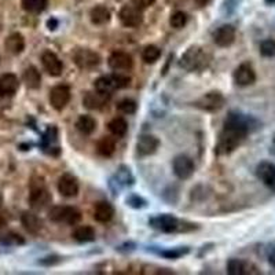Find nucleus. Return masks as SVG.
<instances>
[{
	"label": "nucleus",
	"mask_w": 275,
	"mask_h": 275,
	"mask_svg": "<svg viewBox=\"0 0 275 275\" xmlns=\"http://www.w3.org/2000/svg\"><path fill=\"white\" fill-rule=\"evenodd\" d=\"M73 238L78 242H92L95 240V230L91 226H80L73 231Z\"/></svg>",
	"instance_id": "obj_28"
},
{
	"label": "nucleus",
	"mask_w": 275,
	"mask_h": 275,
	"mask_svg": "<svg viewBox=\"0 0 275 275\" xmlns=\"http://www.w3.org/2000/svg\"><path fill=\"white\" fill-rule=\"evenodd\" d=\"M172 168H173V173H175L179 179H182V181H186V179L193 176V160L186 157V155H178V157H175L173 163H172Z\"/></svg>",
	"instance_id": "obj_8"
},
{
	"label": "nucleus",
	"mask_w": 275,
	"mask_h": 275,
	"mask_svg": "<svg viewBox=\"0 0 275 275\" xmlns=\"http://www.w3.org/2000/svg\"><path fill=\"white\" fill-rule=\"evenodd\" d=\"M209 64V55L201 47H190L183 54L181 65L189 72H197L206 68Z\"/></svg>",
	"instance_id": "obj_3"
},
{
	"label": "nucleus",
	"mask_w": 275,
	"mask_h": 275,
	"mask_svg": "<svg viewBox=\"0 0 275 275\" xmlns=\"http://www.w3.org/2000/svg\"><path fill=\"white\" fill-rule=\"evenodd\" d=\"M267 3H270V5H275V0H267Z\"/></svg>",
	"instance_id": "obj_45"
},
{
	"label": "nucleus",
	"mask_w": 275,
	"mask_h": 275,
	"mask_svg": "<svg viewBox=\"0 0 275 275\" xmlns=\"http://www.w3.org/2000/svg\"><path fill=\"white\" fill-rule=\"evenodd\" d=\"M212 0H195V3H197L198 6H206L211 3Z\"/></svg>",
	"instance_id": "obj_43"
},
{
	"label": "nucleus",
	"mask_w": 275,
	"mask_h": 275,
	"mask_svg": "<svg viewBox=\"0 0 275 275\" xmlns=\"http://www.w3.org/2000/svg\"><path fill=\"white\" fill-rule=\"evenodd\" d=\"M109 66H110L114 72H119V73L128 72L133 66L132 56L124 51L113 52L110 58H109Z\"/></svg>",
	"instance_id": "obj_12"
},
{
	"label": "nucleus",
	"mask_w": 275,
	"mask_h": 275,
	"mask_svg": "<svg viewBox=\"0 0 275 275\" xmlns=\"http://www.w3.org/2000/svg\"><path fill=\"white\" fill-rule=\"evenodd\" d=\"M259 123L256 119L240 112H230L224 121V127L219 135V142L216 145L218 154H230L245 141L248 133L253 129L259 128Z\"/></svg>",
	"instance_id": "obj_1"
},
{
	"label": "nucleus",
	"mask_w": 275,
	"mask_h": 275,
	"mask_svg": "<svg viewBox=\"0 0 275 275\" xmlns=\"http://www.w3.org/2000/svg\"><path fill=\"white\" fill-rule=\"evenodd\" d=\"M25 48V39L21 33H13L10 34L9 37L6 39V50L13 54V55H18L21 54Z\"/></svg>",
	"instance_id": "obj_22"
},
{
	"label": "nucleus",
	"mask_w": 275,
	"mask_h": 275,
	"mask_svg": "<svg viewBox=\"0 0 275 275\" xmlns=\"http://www.w3.org/2000/svg\"><path fill=\"white\" fill-rule=\"evenodd\" d=\"M114 215V209L113 206L106 201L98 202L94 208V219L99 223H108L110 222Z\"/></svg>",
	"instance_id": "obj_21"
},
{
	"label": "nucleus",
	"mask_w": 275,
	"mask_h": 275,
	"mask_svg": "<svg viewBox=\"0 0 275 275\" xmlns=\"http://www.w3.org/2000/svg\"><path fill=\"white\" fill-rule=\"evenodd\" d=\"M155 0H132L133 6H136L139 9H146V7H150V6L154 5Z\"/></svg>",
	"instance_id": "obj_42"
},
{
	"label": "nucleus",
	"mask_w": 275,
	"mask_h": 275,
	"mask_svg": "<svg viewBox=\"0 0 275 275\" xmlns=\"http://www.w3.org/2000/svg\"><path fill=\"white\" fill-rule=\"evenodd\" d=\"M250 266L241 259H230L227 263V272L230 275L249 274Z\"/></svg>",
	"instance_id": "obj_26"
},
{
	"label": "nucleus",
	"mask_w": 275,
	"mask_h": 275,
	"mask_svg": "<svg viewBox=\"0 0 275 275\" xmlns=\"http://www.w3.org/2000/svg\"><path fill=\"white\" fill-rule=\"evenodd\" d=\"M76 127L84 135H90L95 131L96 128V121H95L94 117L91 116H80L78 117L77 123H76Z\"/></svg>",
	"instance_id": "obj_30"
},
{
	"label": "nucleus",
	"mask_w": 275,
	"mask_h": 275,
	"mask_svg": "<svg viewBox=\"0 0 275 275\" xmlns=\"http://www.w3.org/2000/svg\"><path fill=\"white\" fill-rule=\"evenodd\" d=\"M98 153L103 157H110L116 150V141L110 136H103L98 142Z\"/></svg>",
	"instance_id": "obj_29"
},
{
	"label": "nucleus",
	"mask_w": 275,
	"mask_h": 275,
	"mask_svg": "<svg viewBox=\"0 0 275 275\" xmlns=\"http://www.w3.org/2000/svg\"><path fill=\"white\" fill-rule=\"evenodd\" d=\"M58 135H56V128L55 127H50L47 129V132L44 135V147L46 149H56L58 150V147L52 146V143L58 142Z\"/></svg>",
	"instance_id": "obj_36"
},
{
	"label": "nucleus",
	"mask_w": 275,
	"mask_h": 275,
	"mask_svg": "<svg viewBox=\"0 0 275 275\" xmlns=\"http://www.w3.org/2000/svg\"><path fill=\"white\" fill-rule=\"evenodd\" d=\"M58 190H60V193L62 194L64 197H76L78 193L77 179H76L73 175L65 173V175H62V176L60 178V181H58Z\"/></svg>",
	"instance_id": "obj_16"
},
{
	"label": "nucleus",
	"mask_w": 275,
	"mask_h": 275,
	"mask_svg": "<svg viewBox=\"0 0 275 275\" xmlns=\"http://www.w3.org/2000/svg\"><path fill=\"white\" fill-rule=\"evenodd\" d=\"M19 88L18 77L13 73H5L0 76V96H11Z\"/></svg>",
	"instance_id": "obj_18"
},
{
	"label": "nucleus",
	"mask_w": 275,
	"mask_h": 275,
	"mask_svg": "<svg viewBox=\"0 0 275 275\" xmlns=\"http://www.w3.org/2000/svg\"><path fill=\"white\" fill-rule=\"evenodd\" d=\"M24 82L29 88L32 90H37L42 84V76H40V72L34 66H29V68L25 69L24 72Z\"/></svg>",
	"instance_id": "obj_25"
},
{
	"label": "nucleus",
	"mask_w": 275,
	"mask_h": 275,
	"mask_svg": "<svg viewBox=\"0 0 275 275\" xmlns=\"http://www.w3.org/2000/svg\"><path fill=\"white\" fill-rule=\"evenodd\" d=\"M149 224L151 227L159 230L161 232H176V231H187V230H193V224H187L186 222L176 219L172 215H157L149 220Z\"/></svg>",
	"instance_id": "obj_2"
},
{
	"label": "nucleus",
	"mask_w": 275,
	"mask_h": 275,
	"mask_svg": "<svg viewBox=\"0 0 275 275\" xmlns=\"http://www.w3.org/2000/svg\"><path fill=\"white\" fill-rule=\"evenodd\" d=\"M235 40V28L232 25H222L213 32V42L219 47H228Z\"/></svg>",
	"instance_id": "obj_15"
},
{
	"label": "nucleus",
	"mask_w": 275,
	"mask_h": 275,
	"mask_svg": "<svg viewBox=\"0 0 275 275\" xmlns=\"http://www.w3.org/2000/svg\"><path fill=\"white\" fill-rule=\"evenodd\" d=\"M234 82L237 86L248 87L256 82V73L249 64H241L234 72Z\"/></svg>",
	"instance_id": "obj_13"
},
{
	"label": "nucleus",
	"mask_w": 275,
	"mask_h": 275,
	"mask_svg": "<svg viewBox=\"0 0 275 275\" xmlns=\"http://www.w3.org/2000/svg\"><path fill=\"white\" fill-rule=\"evenodd\" d=\"M256 175L264 185L275 193V164L271 161H262L256 168Z\"/></svg>",
	"instance_id": "obj_10"
},
{
	"label": "nucleus",
	"mask_w": 275,
	"mask_h": 275,
	"mask_svg": "<svg viewBox=\"0 0 275 275\" xmlns=\"http://www.w3.org/2000/svg\"><path fill=\"white\" fill-rule=\"evenodd\" d=\"M29 201L34 209H43L51 202V194L48 193L43 179L39 178L37 181H33L30 183Z\"/></svg>",
	"instance_id": "obj_5"
},
{
	"label": "nucleus",
	"mask_w": 275,
	"mask_h": 275,
	"mask_svg": "<svg viewBox=\"0 0 275 275\" xmlns=\"http://www.w3.org/2000/svg\"><path fill=\"white\" fill-rule=\"evenodd\" d=\"M91 21L95 25H103L110 19V11H109L105 6H95L94 9L91 10Z\"/></svg>",
	"instance_id": "obj_27"
},
{
	"label": "nucleus",
	"mask_w": 275,
	"mask_h": 275,
	"mask_svg": "<svg viewBox=\"0 0 275 275\" xmlns=\"http://www.w3.org/2000/svg\"><path fill=\"white\" fill-rule=\"evenodd\" d=\"M160 56H161V50L159 47H155V46H147L143 50L142 58L147 64H154L155 61H159Z\"/></svg>",
	"instance_id": "obj_33"
},
{
	"label": "nucleus",
	"mask_w": 275,
	"mask_h": 275,
	"mask_svg": "<svg viewBox=\"0 0 275 275\" xmlns=\"http://www.w3.org/2000/svg\"><path fill=\"white\" fill-rule=\"evenodd\" d=\"M169 24L175 29H182L187 24V15L183 11H176V13L172 14L171 18H169Z\"/></svg>",
	"instance_id": "obj_34"
},
{
	"label": "nucleus",
	"mask_w": 275,
	"mask_h": 275,
	"mask_svg": "<svg viewBox=\"0 0 275 275\" xmlns=\"http://www.w3.org/2000/svg\"><path fill=\"white\" fill-rule=\"evenodd\" d=\"M6 224V220H5V218H3V216L0 215V228L3 227V226H5Z\"/></svg>",
	"instance_id": "obj_44"
},
{
	"label": "nucleus",
	"mask_w": 275,
	"mask_h": 275,
	"mask_svg": "<svg viewBox=\"0 0 275 275\" xmlns=\"http://www.w3.org/2000/svg\"><path fill=\"white\" fill-rule=\"evenodd\" d=\"M48 218L55 223L76 224L82 219V213L73 206H54L48 213Z\"/></svg>",
	"instance_id": "obj_6"
},
{
	"label": "nucleus",
	"mask_w": 275,
	"mask_h": 275,
	"mask_svg": "<svg viewBox=\"0 0 275 275\" xmlns=\"http://www.w3.org/2000/svg\"><path fill=\"white\" fill-rule=\"evenodd\" d=\"M267 258H268V263L271 264V267L275 268V242L270 244L267 248Z\"/></svg>",
	"instance_id": "obj_41"
},
{
	"label": "nucleus",
	"mask_w": 275,
	"mask_h": 275,
	"mask_svg": "<svg viewBox=\"0 0 275 275\" xmlns=\"http://www.w3.org/2000/svg\"><path fill=\"white\" fill-rule=\"evenodd\" d=\"M120 19L124 26L136 28L142 24L143 14L136 6H124L120 11Z\"/></svg>",
	"instance_id": "obj_11"
},
{
	"label": "nucleus",
	"mask_w": 275,
	"mask_h": 275,
	"mask_svg": "<svg viewBox=\"0 0 275 275\" xmlns=\"http://www.w3.org/2000/svg\"><path fill=\"white\" fill-rule=\"evenodd\" d=\"M224 105V96L220 92H208V94L202 95L201 98L195 102V106L206 112H216L219 109L223 108Z\"/></svg>",
	"instance_id": "obj_7"
},
{
	"label": "nucleus",
	"mask_w": 275,
	"mask_h": 275,
	"mask_svg": "<svg viewBox=\"0 0 275 275\" xmlns=\"http://www.w3.org/2000/svg\"><path fill=\"white\" fill-rule=\"evenodd\" d=\"M129 82H131V78L117 72V73L114 74H109V76L99 77L98 80L95 82V90L102 92V94L110 95L113 91L128 87Z\"/></svg>",
	"instance_id": "obj_4"
},
{
	"label": "nucleus",
	"mask_w": 275,
	"mask_h": 275,
	"mask_svg": "<svg viewBox=\"0 0 275 275\" xmlns=\"http://www.w3.org/2000/svg\"><path fill=\"white\" fill-rule=\"evenodd\" d=\"M272 151H274V153H275V141H274V150H272Z\"/></svg>",
	"instance_id": "obj_46"
},
{
	"label": "nucleus",
	"mask_w": 275,
	"mask_h": 275,
	"mask_svg": "<svg viewBox=\"0 0 275 275\" xmlns=\"http://www.w3.org/2000/svg\"><path fill=\"white\" fill-rule=\"evenodd\" d=\"M189 252V249L187 248H175V249H165V250H160L159 254H161V256H164V258L167 259H178L181 258V256H183V254H186Z\"/></svg>",
	"instance_id": "obj_38"
},
{
	"label": "nucleus",
	"mask_w": 275,
	"mask_h": 275,
	"mask_svg": "<svg viewBox=\"0 0 275 275\" xmlns=\"http://www.w3.org/2000/svg\"><path fill=\"white\" fill-rule=\"evenodd\" d=\"M2 242H5L7 245H22L25 241L22 238L21 235H18V234H9V235H6Z\"/></svg>",
	"instance_id": "obj_40"
},
{
	"label": "nucleus",
	"mask_w": 275,
	"mask_h": 275,
	"mask_svg": "<svg viewBox=\"0 0 275 275\" xmlns=\"http://www.w3.org/2000/svg\"><path fill=\"white\" fill-rule=\"evenodd\" d=\"M260 54L266 58H271L275 55V40L267 39L260 44Z\"/></svg>",
	"instance_id": "obj_35"
},
{
	"label": "nucleus",
	"mask_w": 275,
	"mask_h": 275,
	"mask_svg": "<svg viewBox=\"0 0 275 275\" xmlns=\"http://www.w3.org/2000/svg\"><path fill=\"white\" fill-rule=\"evenodd\" d=\"M21 220L24 227L29 232H32V234H37L43 228V222L39 219V216H36L34 213H30V212H25L22 215Z\"/></svg>",
	"instance_id": "obj_23"
},
{
	"label": "nucleus",
	"mask_w": 275,
	"mask_h": 275,
	"mask_svg": "<svg viewBox=\"0 0 275 275\" xmlns=\"http://www.w3.org/2000/svg\"><path fill=\"white\" fill-rule=\"evenodd\" d=\"M109 129H110V132H112L114 136L121 138L127 133L128 124H127V121H125L123 117H116V119H113V120L109 123Z\"/></svg>",
	"instance_id": "obj_31"
},
{
	"label": "nucleus",
	"mask_w": 275,
	"mask_h": 275,
	"mask_svg": "<svg viewBox=\"0 0 275 275\" xmlns=\"http://www.w3.org/2000/svg\"><path fill=\"white\" fill-rule=\"evenodd\" d=\"M70 101V90L66 86H56L50 91V102L52 108L62 110Z\"/></svg>",
	"instance_id": "obj_14"
},
{
	"label": "nucleus",
	"mask_w": 275,
	"mask_h": 275,
	"mask_svg": "<svg viewBox=\"0 0 275 275\" xmlns=\"http://www.w3.org/2000/svg\"><path fill=\"white\" fill-rule=\"evenodd\" d=\"M127 205L132 206V208H143V206H146V201L142 197L132 194L127 198Z\"/></svg>",
	"instance_id": "obj_39"
},
{
	"label": "nucleus",
	"mask_w": 275,
	"mask_h": 275,
	"mask_svg": "<svg viewBox=\"0 0 275 275\" xmlns=\"http://www.w3.org/2000/svg\"><path fill=\"white\" fill-rule=\"evenodd\" d=\"M159 139L153 135H142L136 143V151L139 155H150L159 149Z\"/></svg>",
	"instance_id": "obj_17"
},
{
	"label": "nucleus",
	"mask_w": 275,
	"mask_h": 275,
	"mask_svg": "<svg viewBox=\"0 0 275 275\" xmlns=\"http://www.w3.org/2000/svg\"><path fill=\"white\" fill-rule=\"evenodd\" d=\"M119 110L125 114H132V113L136 112V102L132 101V99H123L120 103H119Z\"/></svg>",
	"instance_id": "obj_37"
},
{
	"label": "nucleus",
	"mask_w": 275,
	"mask_h": 275,
	"mask_svg": "<svg viewBox=\"0 0 275 275\" xmlns=\"http://www.w3.org/2000/svg\"><path fill=\"white\" fill-rule=\"evenodd\" d=\"M48 5V0H22V7L28 13H42L46 10Z\"/></svg>",
	"instance_id": "obj_32"
},
{
	"label": "nucleus",
	"mask_w": 275,
	"mask_h": 275,
	"mask_svg": "<svg viewBox=\"0 0 275 275\" xmlns=\"http://www.w3.org/2000/svg\"><path fill=\"white\" fill-rule=\"evenodd\" d=\"M42 62H43V66L47 70V73L51 76H60L64 70V65L54 52H44L42 55Z\"/></svg>",
	"instance_id": "obj_19"
},
{
	"label": "nucleus",
	"mask_w": 275,
	"mask_h": 275,
	"mask_svg": "<svg viewBox=\"0 0 275 275\" xmlns=\"http://www.w3.org/2000/svg\"><path fill=\"white\" fill-rule=\"evenodd\" d=\"M109 101V95L102 94V92H99V91L95 90V92H87L84 95V99H83V103H84V106L88 109H101L102 106L106 105V102Z\"/></svg>",
	"instance_id": "obj_20"
},
{
	"label": "nucleus",
	"mask_w": 275,
	"mask_h": 275,
	"mask_svg": "<svg viewBox=\"0 0 275 275\" xmlns=\"http://www.w3.org/2000/svg\"><path fill=\"white\" fill-rule=\"evenodd\" d=\"M110 183H116V189H114V191H119V190L121 189V187H124V186H129L133 183V178L132 175H131V172H129L128 168L125 167H121L119 171L116 172V175H114V178L112 179V182Z\"/></svg>",
	"instance_id": "obj_24"
},
{
	"label": "nucleus",
	"mask_w": 275,
	"mask_h": 275,
	"mask_svg": "<svg viewBox=\"0 0 275 275\" xmlns=\"http://www.w3.org/2000/svg\"><path fill=\"white\" fill-rule=\"evenodd\" d=\"M74 62L77 64L78 68L92 69L98 66L101 58L96 52L90 50V48H80L74 52Z\"/></svg>",
	"instance_id": "obj_9"
}]
</instances>
